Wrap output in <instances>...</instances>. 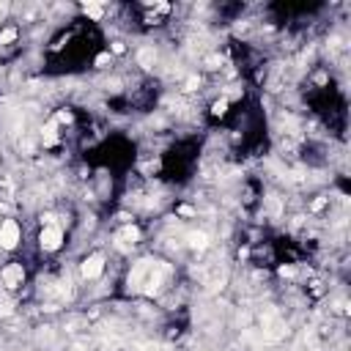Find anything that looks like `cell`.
Returning a JSON list of instances; mask_svg holds the SVG:
<instances>
[{
  "label": "cell",
  "instance_id": "20",
  "mask_svg": "<svg viewBox=\"0 0 351 351\" xmlns=\"http://www.w3.org/2000/svg\"><path fill=\"white\" fill-rule=\"evenodd\" d=\"M324 206H326V198H318V201H316L313 206H310V209H313V211H321Z\"/></svg>",
  "mask_w": 351,
  "mask_h": 351
},
{
  "label": "cell",
  "instance_id": "15",
  "mask_svg": "<svg viewBox=\"0 0 351 351\" xmlns=\"http://www.w3.org/2000/svg\"><path fill=\"white\" fill-rule=\"evenodd\" d=\"M269 214H272V217L280 214V201H277V198H269Z\"/></svg>",
  "mask_w": 351,
  "mask_h": 351
},
{
  "label": "cell",
  "instance_id": "26",
  "mask_svg": "<svg viewBox=\"0 0 351 351\" xmlns=\"http://www.w3.org/2000/svg\"><path fill=\"white\" fill-rule=\"evenodd\" d=\"M3 11H6V6H0V14H3Z\"/></svg>",
  "mask_w": 351,
  "mask_h": 351
},
{
  "label": "cell",
  "instance_id": "9",
  "mask_svg": "<svg viewBox=\"0 0 351 351\" xmlns=\"http://www.w3.org/2000/svg\"><path fill=\"white\" fill-rule=\"evenodd\" d=\"M42 138H44V146H55V140H58V121L47 124L44 132H42Z\"/></svg>",
  "mask_w": 351,
  "mask_h": 351
},
{
  "label": "cell",
  "instance_id": "11",
  "mask_svg": "<svg viewBox=\"0 0 351 351\" xmlns=\"http://www.w3.org/2000/svg\"><path fill=\"white\" fill-rule=\"evenodd\" d=\"M83 11H85V17H91V20L105 17V6H99V3H83Z\"/></svg>",
  "mask_w": 351,
  "mask_h": 351
},
{
  "label": "cell",
  "instance_id": "1",
  "mask_svg": "<svg viewBox=\"0 0 351 351\" xmlns=\"http://www.w3.org/2000/svg\"><path fill=\"white\" fill-rule=\"evenodd\" d=\"M261 326H263V340H269V343H277L285 335V324L275 310H266L261 316Z\"/></svg>",
  "mask_w": 351,
  "mask_h": 351
},
{
  "label": "cell",
  "instance_id": "12",
  "mask_svg": "<svg viewBox=\"0 0 351 351\" xmlns=\"http://www.w3.org/2000/svg\"><path fill=\"white\" fill-rule=\"evenodd\" d=\"M187 239H189V244H192L195 250H203V247L209 244V236H206V233H189Z\"/></svg>",
  "mask_w": 351,
  "mask_h": 351
},
{
  "label": "cell",
  "instance_id": "5",
  "mask_svg": "<svg viewBox=\"0 0 351 351\" xmlns=\"http://www.w3.org/2000/svg\"><path fill=\"white\" fill-rule=\"evenodd\" d=\"M22 280H25V269H22L20 263H11V266L3 269V285L6 288H17Z\"/></svg>",
  "mask_w": 351,
  "mask_h": 351
},
{
  "label": "cell",
  "instance_id": "2",
  "mask_svg": "<svg viewBox=\"0 0 351 351\" xmlns=\"http://www.w3.org/2000/svg\"><path fill=\"white\" fill-rule=\"evenodd\" d=\"M20 242V228L14 220H6L3 228H0V247H6V250H14Z\"/></svg>",
  "mask_w": 351,
  "mask_h": 351
},
{
  "label": "cell",
  "instance_id": "13",
  "mask_svg": "<svg viewBox=\"0 0 351 351\" xmlns=\"http://www.w3.org/2000/svg\"><path fill=\"white\" fill-rule=\"evenodd\" d=\"M14 38H17V28H6V30H0V44H11Z\"/></svg>",
  "mask_w": 351,
  "mask_h": 351
},
{
  "label": "cell",
  "instance_id": "6",
  "mask_svg": "<svg viewBox=\"0 0 351 351\" xmlns=\"http://www.w3.org/2000/svg\"><path fill=\"white\" fill-rule=\"evenodd\" d=\"M151 261H140L138 266H134V272H132V277H129V285H134V288H140L143 283L148 280V275H151Z\"/></svg>",
  "mask_w": 351,
  "mask_h": 351
},
{
  "label": "cell",
  "instance_id": "4",
  "mask_svg": "<svg viewBox=\"0 0 351 351\" xmlns=\"http://www.w3.org/2000/svg\"><path fill=\"white\" fill-rule=\"evenodd\" d=\"M102 269H105V258H102V255H91V258L83 261V269H80V272H83L85 280H93V277L102 275Z\"/></svg>",
  "mask_w": 351,
  "mask_h": 351
},
{
  "label": "cell",
  "instance_id": "17",
  "mask_svg": "<svg viewBox=\"0 0 351 351\" xmlns=\"http://www.w3.org/2000/svg\"><path fill=\"white\" fill-rule=\"evenodd\" d=\"M198 85H201V80H198L195 74H192V77H187V91H195Z\"/></svg>",
  "mask_w": 351,
  "mask_h": 351
},
{
  "label": "cell",
  "instance_id": "22",
  "mask_svg": "<svg viewBox=\"0 0 351 351\" xmlns=\"http://www.w3.org/2000/svg\"><path fill=\"white\" fill-rule=\"evenodd\" d=\"M55 121H58V124H69L71 115H69V113H58V118H55Z\"/></svg>",
  "mask_w": 351,
  "mask_h": 351
},
{
  "label": "cell",
  "instance_id": "14",
  "mask_svg": "<svg viewBox=\"0 0 351 351\" xmlns=\"http://www.w3.org/2000/svg\"><path fill=\"white\" fill-rule=\"evenodd\" d=\"M214 115H222V113H225V110H228V99H220V102H214Z\"/></svg>",
  "mask_w": 351,
  "mask_h": 351
},
{
  "label": "cell",
  "instance_id": "8",
  "mask_svg": "<svg viewBox=\"0 0 351 351\" xmlns=\"http://www.w3.org/2000/svg\"><path fill=\"white\" fill-rule=\"evenodd\" d=\"M138 236H140V230L138 228H134V225H126V228H121V230H118V244H121V247H129V244H134V242H138Z\"/></svg>",
  "mask_w": 351,
  "mask_h": 351
},
{
  "label": "cell",
  "instance_id": "16",
  "mask_svg": "<svg viewBox=\"0 0 351 351\" xmlns=\"http://www.w3.org/2000/svg\"><path fill=\"white\" fill-rule=\"evenodd\" d=\"M11 313H14L11 302H0V316H11Z\"/></svg>",
  "mask_w": 351,
  "mask_h": 351
},
{
  "label": "cell",
  "instance_id": "18",
  "mask_svg": "<svg viewBox=\"0 0 351 351\" xmlns=\"http://www.w3.org/2000/svg\"><path fill=\"white\" fill-rule=\"evenodd\" d=\"M206 63H209L211 69H217L220 63H222V58H220V55H209V58H206Z\"/></svg>",
  "mask_w": 351,
  "mask_h": 351
},
{
  "label": "cell",
  "instance_id": "19",
  "mask_svg": "<svg viewBox=\"0 0 351 351\" xmlns=\"http://www.w3.org/2000/svg\"><path fill=\"white\" fill-rule=\"evenodd\" d=\"M179 214H181V217H192V214H195V209H192V206H181V209H179Z\"/></svg>",
  "mask_w": 351,
  "mask_h": 351
},
{
  "label": "cell",
  "instance_id": "25",
  "mask_svg": "<svg viewBox=\"0 0 351 351\" xmlns=\"http://www.w3.org/2000/svg\"><path fill=\"white\" fill-rule=\"evenodd\" d=\"M124 50H126V47H124L121 42H115V44H113V52H115V55H121Z\"/></svg>",
  "mask_w": 351,
  "mask_h": 351
},
{
  "label": "cell",
  "instance_id": "24",
  "mask_svg": "<svg viewBox=\"0 0 351 351\" xmlns=\"http://www.w3.org/2000/svg\"><path fill=\"white\" fill-rule=\"evenodd\" d=\"M42 222H44V228H47V225H55V217H52V214H44Z\"/></svg>",
  "mask_w": 351,
  "mask_h": 351
},
{
  "label": "cell",
  "instance_id": "3",
  "mask_svg": "<svg viewBox=\"0 0 351 351\" xmlns=\"http://www.w3.org/2000/svg\"><path fill=\"white\" fill-rule=\"evenodd\" d=\"M61 239H63V233H61L58 225H47V228L42 230V236H38V242H42L44 250H58V247H61Z\"/></svg>",
  "mask_w": 351,
  "mask_h": 351
},
{
  "label": "cell",
  "instance_id": "23",
  "mask_svg": "<svg viewBox=\"0 0 351 351\" xmlns=\"http://www.w3.org/2000/svg\"><path fill=\"white\" fill-rule=\"evenodd\" d=\"M280 275L283 277H294V266H280Z\"/></svg>",
  "mask_w": 351,
  "mask_h": 351
},
{
  "label": "cell",
  "instance_id": "21",
  "mask_svg": "<svg viewBox=\"0 0 351 351\" xmlns=\"http://www.w3.org/2000/svg\"><path fill=\"white\" fill-rule=\"evenodd\" d=\"M107 63H110V55H107V52H102L99 58H96V66H107Z\"/></svg>",
  "mask_w": 351,
  "mask_h": 351
},
{
  "label": "cell",
  "instance_id": "10",
  "mask_svg": "<svg viewBox=\"0 0 351 351\" xmlns=\"http://www.w3.org/2000/svg\"><path fill=\"white\" fill-rule=\"evenodd\" d=\"M154 61H157V52L151 50V47H143V50L138 52V63H140V66L151 69V66H154Z\"/></svg>",
  "mask_w": 351,
  "mask_h": 351
},
{
  "label": "cell",
  "instance_id": "7",
  "mask_svg": "<svg viewBox=\"0 0 351 351\" xmlns=\"http://www.w3.org/2000/svg\"><path fill=\"white\" fill-rule=\"evenodd\" d=\"M162 269H159V266H154V269H151V275H148V280L146 283H143V294H148V297H151V294H157L159 291V285H162Z\"/></svg>",
  "mask_w": 351,
  "mask_h": 351
}]
</instances>
